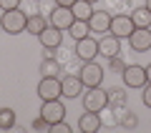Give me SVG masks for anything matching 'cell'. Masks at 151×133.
Returning <instances> with one entry per match:
<instances>
[{
	"mask_svg": "<svg viewBox=\"0 0 151 133\" xmlns=\"http://www.w3.org/2000/svg\"><path fill=\"white\" fill-rule=\"evenodd\" d=\"M28 25V13L23 8H15V10H5L3 18H0V28L8 33V35H18V33H25Z\"/></svg>",
	"mask_w": 151,
	"mask_h": 133,
	"instance_id": "cell-1",
	"label": "cell"
},
{
	"mask_svg": "<svg viewBox=\"0 0 151 133\" xmlns=\"http://www.w3.org/2000/svg\"><path fill=\"white\" fill-rule=\"evenodd\" d=\"M108 108V91L96 85V88H86L83 91V111H93V113H101Z\"/></svg>",
	"mask_w": 151,
	"mask_h": 133,
	"instance_id": "cell-2",
	"label": "cell"
},
{
	"mask_svg": "<svg viewBox=\"0 0 151 133\" xmlns=\"http://www.w3.org/2000/svg\"><path fill=\"white\" fill-rule=\"evenodd\" d=\"M78 75H81V80H83L86 88H96V85L103 83V68L96 63V60H83Z\"/></svg>",
	"mask_w": 151,
	"mask_h": 133,
	"instance_id": "cell-3",
	"label": "cell"
},
{
	"mask_svg": "<svg viewBox=\"0 0 151 133\" xmlns=\"http://www.w3.org/2000/svg\"><path fill=\"white\" fill-rule=\"evenodd\" d=\"M38 96L40 101H53V98H63V88H60L58 75H43L38 83Z\"/></svg>",
	"mask_w": 151,
	"mask_h": 133,
	"instance_id": "cell-4",
	"label": "cell"
},
{
	"mask_svg": "<svg viewBox=\"0 0 151 133\" xmlns=\"http://www.w3.org/2000/svg\"><path fill=\"white\" fill-rule=\"evenodd\" d=\"M121 78H124L126 88H144V85L149 83V78H146V65H136V63L126 65L124 73H121Z\"/></svg>",
	"mask_w": 151,
	"mask_h": 133,
	"instance_id": "cell-5",
	"label": "cell"
},
{
	"mask_svg": "<svg viewBox=\"0 0 151 133\" xmlns=\"http://www.w3.org/2000/svg\"><path fill=\"white\" fill-rule=\"evenodd\" d=\"M73 55L78 60H96L98 58V40H93L91 35L81 38V40H76V48H73Z\"/></svg>",
	"mask_w": 151,
	"mask_h": 133,
	"instance_id": "cell-6",
	"label": "cell"
},
{
	"mask_svg": "<svg viewBox=\"0 0 151 133\" xmlns=\"http://www.w3.org/2000/svg\"><path fill=\"white\" fill-rule=\"evenodd\" d=\"M48 23H50L53 28H58V30H68V28L76 23V15H73V10H70V8L55 5L53 10H50V18H48Z\"/></svg>",
	"mask_w": 151,
	"mask_h": 133,
	"instance_id": "cell-7",
	"label": "cell"
},
{
	"mask_svg": "<svg viewBox=\"0 0 151 133\" xmlns=\"http://www.w3.org/2000/svg\"><path fill=\"white\" fill-rule=\"evenodd\" d=\"M40 116L45 118L48 123H58L65 118V106L60 98H53V101H43V106H40Z\"/></svg>",
	"mask_w": 151,
	"mask_h": 133,
	"instance_id": "cell-8",
	"label": "cell"
},
{
	"mask_svg": "<svg viewBox=\"0 0 151 133\" xmlns=\"http://www.w3.org/2000/svg\"><path fill=\"white\" fill-rule=\"evenodd\" d=\"M129 45L136 53L151 50V28H134V33L129 35Z\"/></svg>",
	"mask_w": 151,
	"mask_h": 133,
	"instance_id": "cell-9",
	"label": "cell"
},
{
	"mask_svg": "<svg viewBox=\"0 0 151 133\" xmlns=\"http://www.w3.org/2000/svg\"><path fill=\"white\" fill-rule=\"evenodd\" d=\"M60 88H63V98H78V96H83V80H81V75H73V73H65L63 78H60Z\"/></svg>",
	"mask_w": 151,
	"mask_h": 133,
	"instance_id": "cell-10",
	"label": "cell"
},
{
	"mask_svg": "<svg viewBox=\"0 0 151 133\" xmlns=\"http://www.w3.org/2000/svg\"><path fill=\"white\" fill-rule=\"evenodd\" d=\"M116 38H129L131 33H134V20H131V15H126V13H116V15L111 18V30Z\"/></svg>",
	"mask_w": 151,
	"mask_h": 133,
	"instance_id": "cell-11",
	"label": "cell"
},
{
	"mask_svg": "<svg viewBox=\"0 0 151 133\" xmlns=\"http://www.w3.org/2000/svg\"><path fill=\"white\" fill-rule=\"evenodd\" d=\"M98 55L103 58H113V55H121V38H116L113 33H106V35L98 40Z\"/></svg>",
	"mask_w": 151,
	"mask_h": 133,
	"instance_id": "cell-12",
	"label": "cell"
},
{
	"mask_svg": "<svg viewBox=\"0 0 151 133\" xmlns=\"http://www.w3.org/2000/svg\"><path fill=\"white\" fill-rule=\"evenodd\" d=\"M38 40H40V45H43L45 50H55V48H60V43H63V30L48 25L40 35H38Z\"/></svg>",
	"mask_w": 151,
	"mask_h": 133,
	"instance_id": "cell-13",
	"label": "cell"
},
{
	"mask_svg": "<svg viewBox=\"0 0 151 133\" xmlns=\"http://www.w3.org/2000/svg\"><path fill=\"white\" fill-rule=\"evenodd\" d=\"M88 28H91V33H108L111 30V13L93 10V15L88 18Z\"/></svg>",
	"mask_w": 151,
	"mask_h": 133,
	"instance_id": "cell-14",
	"label": "cell"
},
{
	"mask_svg": "<svg viewBox=\"0 0 151 133\" xmlns=\"http://www.w3.org/2000/svg\"><path fill=\"white\" fill-rule=\"evenodd\" d=\"M103 126L101 121V113H93V111H86L81 118H78V128H81V133H98Z\"/></svg>",
	"mask_w": 151,
	"mask_h": 133,
	"instance_id": "cell-15",
	"label": "cell"
},
{
	"mask_svg": "<svg viewBox=\"0 0 151 133\" xmlns=\"http://www.w3.org/2000/svg\"><path fill=\"white\" fill-rule=\"evenodd\" d=\"M48 25H50V23H48V18H45L43 13H33V15H28L25 33H30V35H40Z\"/></svg>",
	"mask_w": 151,
	"mask_h": 133,
	"instance_id": "cell-16",
	"label": "cell"
},
{
	"mask_svg": "<svg viewBox=\"0 0 151 133\" xmlns=\"http://www.w3.org/2000/svg\"><path fill=\"white\" fill-rule=\"evenodd\" d=\"M70 10H73L76 20H88L93 15V3H88V0H76L73 5H70Z\"/></svg>",
	"mask_w": 151,
	"mask_h": 133,
	"instance_id": "cell-17",
	"label": "cell"
},
{
	"mask_svg": "<svg viewBox=\"0 0 151 133\" xmlns=\"http://www.w3.org/2000/svg\"><path fill=\"white\" fill-rule=\"evenodd\" d=\"M131 20H134V28H151V10L149 8H136L131 10Z\"/></svg>",
	"mask_w": 151,
	"mask_h": 133,
	"instance_id": "cell-18",
	"label": "cell"
},
{
	"mask_svg": "<svg viewBox=\"0 0 151 133\" xmlns=\"http://www.w3.org/2000/svg\"><path fill=\"white\" fill-rule=\"evenodd\" d=\"M40 73L43 75H58L60 73V63L53 58V55H45V58L40 60Z\"/></svg>",
	"mask_w": 151,
	"mask_h": 133,
	"instance_id": "cell-19",
	"label": "cell"
},
{
	"mask_svg": "<svg viewBox=\"0 0 151 133\" xmlns=\"http://www.w3.org/2000/svg\"><path fill=\"white\" fill-rule=\"evenodd\" d=\"M68 33H70V38H73V40H81V38H86L88 33H91V28H88V20H76L73 25L68 28Z\"/></svg>",
	"mask_w": 151,
	"mask_h": 133,
	"instance_id": "cell-20",
	"label": "cell"
},
{
	"mask_svg": "<svg viewBox=\"0 0 151 133\" xmlns=\"http://www.w3.org/2000/svg\"><path fill=\"white\" fill-rule=\"evenodd\" d=\"M13 126H15V111L13 108H0V128L10 131Z\"/></svg>",
	"mask_w": 151,
	"mask_h": 133,
	"instance_id": "cell-21",
	"label": "cell"
},
{
	"mask_svg": "<svg viewBox=\"0 0 151 133\" xmlns=\"http://www.w3.org/2000/svg\"><path fill=\"white\" fill-rule=\"evenodd\" d=\"M108 106H126V93L121 88H111L108 91Z\"/></svg>",
	"mask_w": 151,
	"mask_h": 133,
	"instance_id": "cell-22",
	"label": "cell"
},
{
	"mask_svg": "<svg viewBox=\"0 0 151 133\" xmlns=\"http://www.w3.org/2000/svg\"><path fill=\"white\" fill-rule=\"evenodd\" d=\"M121 116V123H124L126 128H134V126H139V118L134 116V111H124V113H119Z\"/></svg>",
	"mask_w": 151,
	"mask_h": 133,
	"instance_id": "cell-23",
	"label": "cell"
},
{
	"mask_svg": "<svg viewBox=\"0 0 151 133\" xmlns=\"http://www.w3.org/2000/svg\"><path fill=\"white\" fill-rule=\"evenodd\" d=\"M126 65H129V63H124V60H121V55H113V58H108V68L116 70V73H124Z\"/></svg>",
	"mask_w": 151,
	"mask_h": 133,
	"instance_id": "cell-24",
	"label": "cell"
},
{
	"mask_svg": "<svg viewBox=\"0 0 151 133\" xmlns=\"http://www.w3.org/2000/svg\"><path fill=\"white\" fill-rule=\"evenodd\" d=\"M50 133H70V126L65 121H58V123H50Z\"/></svg>",
	"mask_w": 151,
	"mask_h": 133,
	"instance_id": "cell-25",
	"label": "cell"
},
{
	"mask_svg": "<svg viewBox=\"0 0 151 133\" xmlns=\"http://www.w3.org/2000/svg\"><path fill=\"white\" fill-rule=\"evenodd\" d=\"M33 131H50V123L45 121L43 116H38L35 121H33Z\"/></svg>",
	"mask_w": 151,
	"mask_h": 133,
	"instance_id": "cell-26",
	"label": "cell"
},
{
	"mask_svg": "<svg viewBox=\"0 0 151 133\" xmlns=\"http://www.w3.org/2000/svg\"><path fill=\"white\" fill-rule=\"evenodd\" d=\"M141 101H144L146 108H151V83H146L144 88H141Z\"/></svg>",
	"mask_w": 151,
	"mask_h": 133,
	"instance_id": "cell-27",
	"label": "cell"
},
{
	"mask_svg": "<svg viewBox=\"0 0 151 133\" xmlns=\"http://www.w3.org/2000/svg\"><path fill=\"white\" fill-rule=\"evenodd\" d=\"M15 8H20V0H0V10H15Z\"/></svg>",
	"mask_w": 151,
	"mask_h": 133,
	"instance_id": "cell-28",
	"label": "cell"
},
{
	"mask_svg": "<svg viewBox=\"0 0 151 133\" xmlns=\"http://www.w3.org/2000/svg\"><path fill=\"white\" fill-rule=\"evenodd\" d=\"M76 0H55V5H63V8H70Z\"/></svg>",
	"mask_w": 151,
	"mask_h": 133,
	"instance_id": "cell-29",
	"label": "cell"
},
{
	"mask_svg": "<svg viewBox=\"0 0 151 133\" xmlns=\"http://www.w3.org/2000/svg\"><path fill=\"white\" fill-rule=\"evenodd\" d=\"M146 78H149V83H151V63L146 65Z\"/></svg>",
	"mask_w": 151,
	"mask_h": 133,
	"instance_id": "cell-30",
	"label": "cell"
},
{
	"mask_svg": "<svg viewBox=\"0 0 151 133\" xmlns=\"http://www.w3.org/2000/svg\"><path fill=\"white\" fill-rule=\"evenodd\" d=\"M146 8H149V10H151V0H146Z\"/></svg>",
	"mask_w": 151,
	"mask_h": 133,
	"instance_id": "cell-31",
	"label": "cell"
},
{
	"mask_svg": "<svg viewBox=\"0 0 151 133\" xmlns=\"http://www.w3.org/2000/svg\"><path fill=\"white\" fill-rule=\"evenodd\" d=\"M88 3H98V0H88Z\"/></svg>",
	"mask_w": 151,
	"mask_h": 133,
	"instance_id": "cell-32",
	"label": "cell"
}]
</instances>
